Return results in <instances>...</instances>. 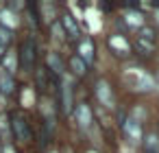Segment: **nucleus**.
Masks as SVG:
<instances>
[{"instance_id":"f257e3e1","label":"nucleus","mask_w":159,"mask_h":153,"mask_svg":"<svg viewBox=\"0 0 159 153\" xmlns=\"http://www.w3.org/2000/svg\"><path fill=\"white\" fill-rule=\"evenodd\" d=\"M18 61L22 64V68L29 72L31 68H33V64H35V42L29 37V40H24L22 42V46H20V57H18Z\"/></svg>"},{"instance_id":"f03ea898","label":"nucleus","mask_w":159,"mask_h":153,"mask_svg":"<svg viewBox=\"0 0 159 153\" xmlns=\"http://www.w3.org/2000/svg\"><path fill=\"white\" fill-rule=\"evenodd\" d=\"M94 92H96V98L100 101V105H105V107H113V92H111V85H109L107 79H98Z\"/></svg>"},{"instance_id":"7ed1b4c3","label":"nucleus","mask_w":159,"mask_h":153,"mask_svg":"<svg viewBox=\"0 0 159 153\" xmlns=\"http://www.w3.org/2000/svg\"><path fill=\"white\" fill-rule=\"evenodd\" d=\"M76 50H79L76 57H79L85 66L94 64V55H96V50H94V42H92L89 37H83V40L79 42V48H76Z\"/></svg>"},{"instance_id":"20e7f679","label":"nucleus","mask_w":159,"mask_h":153,"mask_svg":"<svg viewBox=\"0 0 159 153\" xmlns=\"http://www.w3.org/2000/svg\"><path fill=\"white\" fill-rule=\"evenodd\" d=\"M124 136L131 144H137L142 140V125L135 118H126L124 120Z\"/></svg>"},{"instance_id":"39448f33","label":"nucleus","mask_w":159,"mask_h":153,"mask_svg":"<svg viewBox=\"0 0 159 153\" xmlns=\"http://www.w3.org/2000/svg\"><path fill=\"white\" fill-rule=\"evenodd\" d=\"M13 131H16L18 140H22V142H29L31 140V131H29V125L22 118V114H16L13 116Z\"/></svg>"},{"instance_id":"423d86ee","label":"nucleus","mask_w":159,"mask_h":153,"mask_svg":"<svg viewBox=\"0 0 159 153\" xmlns=\"http://www.w3.org/2000/svg\"><path fill=\"white\" fill-rule=\"evenodd\" d=\"M76 120H79V125H81V127H87V125L94 120L92 109H89V105H87V103H79V105H76Z\"/></svg>"},{"instance_id":"0eeeda50","label":"nucleus","mask_w":159,"mask_h":153,"mask_svg":"<svg viewBox=\"0 0 159 153\" xmlns=\"http://www.w3.org/2000/svg\"><path fill=\"white\" fill-rule=\"evenodd\" d=\"M61 26H63V31H66L70 37H79V24H76V20H74L70 13H63V16H61Z\"/></svg>"},{"instance_id":"6e6552de","label":"nucleus","mask_w":159,"mask_h":153,"mask_svg":"<svg viewBox=\"0 0 159 153\" xmlns=\"http://www.w3.org/2000/svg\"><path fill=\"white\" fill-rule=\"evenodd\" d=\"M109 46H111V48H116V53H118V55H126V53L131 50L129 42H124V40H122V35H111Z\"/></svg>"},{"instance_id":"1a4fd4ad","label":"nucleus","mask_w":159,"mask_h":153,"mask_svg":"<svg viewBox=\"0 0 159 153\" xmlns=\"http://www.w3.org/2000/svg\"><path fill=\"white\" fill-rule=\"evenodd\" d=\"M61 92H63V112L68 114L70 107H72V83H70L68 77L63 79V88H61Z\"/></svg>"},{"instance_id":"9d476101","label":"nucleus","mask_w":159,"mask_h":153,"mask_svg":"<svg viewBox=\"0 0 159 153\" xmlns=\"http://www.w3.org/2000/svg\"><path fill=\"white\" fill-rule=\"evenodd\" d=\"M16 90V81L9 72H0V92H5V94H11Z\"/></svg>"},{"instance_id":"9b49d317","label":"nucleus","mask_w":159,"mask_h":153,"mask_svg":"<svg viewBox=\"0 0 159 153\" xmlns=\"http://www.w3.org/2000/svg\"><path fill=\"white\" fill-rule=\"evenodd\" d=\"M0 26H9V31L13 29V26H18V18L11 13V11H2V13H0Z\"/></svg>"},{"instance_id":"f8f14e48","label":"nucleus","mask_w":159,"mask_h":153,"mask_svg":"<svg viewBox=\"0 0 159 153\" xmlns=\"http://www.w3.org/2000/svg\"><path fill=\"white\" fill-rule=\"evenodd\" d=\"M48 66H50L52 72L63 74V64H61V59L57 57V53H48Z\"/></svg>"},{"instance_id":"ddd939ff","label":"nucleus","mask_w":159,"mask_h":153,"mask_svg":"<svg viewBox=\"0 0 159 153\" xmlns=\"http://www.w3.org/2000/svg\"><path fill=\"white\" fill-rule=\"evenodd\" d=\"M70 68H72V72H74L76 77H83V74H85V70H87V66H85V64H83L76 55L70 59Z\"/></svg>"},{"instance_id":"4468645a","label":"nucleus","mask_w":159,"mask_h":153,"mask_svg":"<svg viewBox=\"0 0 159 153\" xmlns=\"http://www.w3.org/2000/svg\"><path fill=\"white\" fill-rule=\"evenodd\" d=\"M5 68H7L9 74L16 72V68H18V55H16V53H9V55L5 57Z\"/></svg>"},{"instance_id":"2eb2a0df","label":"nucleus","mask_w":159,"mask_h":153,"mask_svg":"<svg viewBox=\"0 0 159 153\" xmlns=\"http://www.w3.org/2000/svg\"><path fill=\"white\" fill-rule=\"evenodd\" d=\"M11 42V31L5 29V26H0V46H7Z\"/></svg>"},{"instance_id":"dca6fc26","label":"nucleus","mask_w":159,"mask_h":153,"mask_svg":"<svg viewBox=\"0 0 159 153\" xmlns=\"http://www.w3.org/2000/svg\"><path fill=\"white\" fill-rule=\"evenodd\" d=\"M52 33H55V37H59V40H63V37H66V31H63L61 22H52Z\"/></svg>"},{"instance_id":"f3484780","label":"nucleus","mask_w":159,"mask_h":153,"mask_svg":"<svg viewBox=\"0 0 159 153\" xmlns=\"http://www.w3.org/2000/svg\"><path fill=\"white\" fill-rule=\"evenodd\" d=\"M0 153H2V146H0Z\"/></svg>"}]
</instances>
